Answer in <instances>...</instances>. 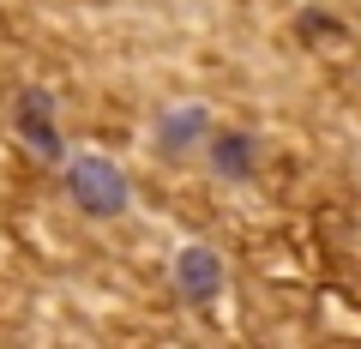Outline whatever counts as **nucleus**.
<instances>
[{"mask_svg":"<svg viewBox=\"0 0 361 349\" xmlns=\"http://www.w3.org/2000/svg\"><path fill=\"white\" fill-rule=\"evenodd\" d=\"M175 283L187 289L193 301H211L223 289V265H217V253L211 247H180V259H175Z\"/></svg>","mask_w":361,"mask_h":349,"instance_id":"nucleus-2","label":"nucleus"},{"mask_svg":"<svg viewBox=\"0 0 361 349\" xmlns=\"http://www.w3.org/2000/svg\"><path fill=\"white\" fill-rule=\"evenodd\" d=\"M66 187H73V199L90 211V217L127 211V175H121L109 157H73V163H66Z\"/></svg>","mask_w":361,"mask_h":349,"instance_id":"nucleus-1","label":"nucleus"},{"mask_svg":"<svg viewBox=\"0 0 361 349\" xmlns=\"http://www.w3.org/2000/svg\"><path fill=\"white\" fill-rule=\"evenodd\" d=\"M247 157H253L247 139H223L217 145V169H223V175H247Z\"/></svg>","mask_w":361,"mask_h":349,"instance_id":"nucleus-4","label":"nucleus"},{"mask_svg":"<svg viewBox=\"0 0 361 349\" xmlns=\"http://www.w3.org/2000/svg\"><path fill=\"white\" fill-rule=\"evenodd\" d=\"M205 133V109H175V115L157 127V139L163 145H187V139H199Z\"/></svg>","mask_w":361,"mask_h":349,"instance_id":"nucleus-3","label":"nucleus"}]
</instances>
